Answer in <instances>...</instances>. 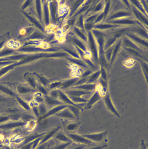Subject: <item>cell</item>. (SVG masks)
<instances>
[{
	"label": "cell",
	"mask_w": 148,
	"mask_h": 149,
	"mask_svg": "<svg viewBox=\"0 0 148 149\" xmlns=\"http://www.w3.org/2000/svg\"><path fill=\"white\" fill-rule=\"evenodd\" d=\"M64 133L74 143L84 144L88 146H92L100 144L95 143L83 136L81 135H78L75 133Z\"/></svg>",
	"instance_id": "6da1fadb"
},
{
	"label": "cell",
	"mask_w": 148,
	"mask_h": 149,
	"mask_svg": "<svg viewBox=\"0 0 148 149\" xmlns=\"http://www.w3.org/2000/svg\"><path fill=\"white\" fill-rule=\"evenodd\" d=\"M64 132L67 133H75L81 124L78 120H65L62 121Z\"/></svg>",
	"instance_id": "7a4b0ae2"
},
{
	"label": "cell",
	"mask_w": 148,
	"mask_h": 149,
	"mask_svg": "<svg viewBox=\"0 0 148 149\" xmlns=\"http://www.w3.org/2000/svg\"><path fill=\"white\" fill-rule=\"evenodd\" d=\"M108 132L107 131L100 133L91 134H83V136L97 144L103 143V142L106 139Z\"/></svg>",
	"instance_id": "3957f363"
},
{
	"label": "cell",
	"mask_w": 148,
	"mask_h": 149,
	"mask_svg": "<svg viewBox=\"0 0 148 149\" xmlns=\"http://www.w3.org/2000/svg\"><path fill=\"white\" fill-rule=\"evenodd\" d=\"M44 102L48 110L56 106L65 104L58 99L53 98L48 95H43Z\"/></svg>",
	"instance_id": "277c9868"
},
{
	"label": "cell",
	"mask_w": 148,
	"mask_h": 149,
	"mask_svg": "<svg viewBox=\"0 0 148 149\" xmlns=\"http://www.w3.org/2000/svg\"><path fill=\"white\" fill-rule=\"evenodd\" d=\"M67 107V105L63 104L55 107L48 110L46 113L43 116L40 117L37 121V123L40 120L47 118L52 115H55L56 113Z\"/></svg>",
	"instance_id": "5b68a950"
},
{
	"label": "cell",
	"mask_w": 148,
	"mask_h": 149,
	"mask_svg": "<svg viewBox=\"0 0 148 149\" xmlns=\"http://www.w3.org/2000/svg\"><path fill=\"white\" fill-rule=\"evenodd\" d=\"M61 127V126L58 125L47 132L43 136L42 139L39 141L38 146L52 138L56 132L60 130Z\"/></svg>",
	"instance_id": "8992f818"
},
{
	"label": "cell",
	"mask_w": 148,
	"mask_h": 149,
	"mask_svg": "<svg viewBox=\"0 0 148 149\" xmlns=\"http://www.w3.org/2000/svg\"><path fill=\"white\" fill-rule=\"evenodd\" d=\"M54 115L67 120H78L67 107L61 110Z\"/></svg>",
	"instance_id": "52a82bcc"
},
{
	"label": "cell",
	"mask_w": 148,
	"mask_h": 149,
	"mask_svg": "<svg viewBox=\"0 0 148 149\" xmlns=\"http://www.w3.org/2000/svg\"><path fill=\"white\" fill-rule=\"evenodd\" d=\"M80 78L76 77L63 80L62 84L58 89L62 90H66L72 86Z\"/></svg>",
	"instance_id": "ba28073f"
},
{
	"label": "cell",
	"mask_w": 148,
	"mask_h": 149,
	"mask_svg": "<svg viewBox=\"0 0 148 149\" xmlns=\"http://www.w3.org/2000/svg\"><path fill=\"white\" fill-rule=\"evenodd\" d=\"M52 138L56 141L67 143L72 141V140L67 136L64 132L59 131L54 135Z\"/></svg>",
	"instance_id": "9c48e42d"
},
{
	"label": "cell",
	"mask_w": 148,
	"mask_h": 149,
	"mask_svg": "<svg viewBox=\"0 0 148 149\" xmlns=\"http://www.w3.org/2000/svg\"><path fill=\"white\" fill-rule=\"evenodd\" d=\"M58 100L65 104L72 105L82 109L76 104L74 103L64 91L60 90Z\"/></svg>",
	"instance_id": "30bf717a"
},
{
	"label": "cell",
	"mask_w": 148,
	"mask_h": 149,
	"mask_svg": "<svg viewBox=\"0 0 148 149\" xmlns=\"http://www.w3.org/2000/svg\"><path fill=\"white\" fill-rule=\"evenodd\" d=\"M63 91L68 96L79 97H81L82 95L88 93V92L86 91L76 89L70 88Z\"/></svg>",
	"instance_id": "8fae6325"
},
{
	"label": "cell",
	"mask_w": 148,
	"mask_h": 149,
	"mask_svg": "<svg viewBox=\"0 0 148 149\" xmlns=\"http://www.w3.org/2000/svg\"><path fill=\"white\" fill-rule=\"evenodd\" d=\"M50 81L47 87L49 91L59 88L62 84L63 80L58 78L50 79Z\"/></svg>",
	"instance_id": "7c38bea8"
},
{
	"label": "cell",
	"mask_w": 148,
	"mask_h": 149,
	"mask_svg": "<svg viewBox=\"0 0 148 149\" xmlns=\"http://www.w3.org/2000/svg\"><path fill=\"white\" fill-rule=\"evenodd\" d=\"M32 74L36 77L37 81L47 88L50 81V79H48L41 74L36 72H34Z\"/></svg>",
	"instance_id": "4fadbf2b"
},
{
	"label": "cell",
	"mask_w": 148,
	"mask_h": 149,
	"mask_svg": "<svg viewBox=\"0 0 148 149\" xmlns=\"http://www.w3.org/2000/svg\"><path fill=\"white\" fill-rule=\"evenodd\" d=\"M67 105V108L75 116L77 120L79 121L81 110H82V109L73 105L70 104Z\"/></svg>",
	"instance_id": "5bb4252c"
},
{
	"label": "cell",
	"mask_w": 148,
	"mask_h": 149,
	"mask_svg": "<svg viewBox=\"0 0 148 149\" xmlns=\"http://www.w3.org/2000/svg\"><path fill=\"white\" fill-rule=\"evenodd\" d=\"M27 80L32 88L36 90L37 81L33 74H29L26 77Z\"/></svg>",
	"instance_id": "9a60e30c"
},
{
	"label": "cell",
	"mask_w": 148,
	"mask_h": 149,
	"mask_svg": "<svg viewBox=\"0 0 148 149\" xmlns=\"http://www.w3.org/2000/svg\"><path fill=\"white\" fill-rule=\"evenodd\" d=\"M56 141V144L52 149H66L73 142L71 141L67 143Z\"/></svg>",
	"instance_id": "2e32d148"
},
{
	"label": "cell",
	"mask_w": 148,
	"mask_h": 149,
	"mask_svg": "<svg viewBox=\"0 0 148 149\" xmlns=\"http://www.w3.org/2000/svg\"><path fill=\"white\" fill-rule=\"evenodd\" d=\"M36 90L38 92L41 93L43 95H48L49 91L46 88L38 82L37 84Z\"/></svg>",
	"instance_id": "e0dca14e"
},
{
	"label": "cell",
	"mask_w": 148,
	"mask_h": 149,
	"mask_svg": "<svg viewBox=\"0 0 148 149\" xmlns=\"http://www.w3.org/2000/svg\"><path fill=\"white\" fill-rule=\"evenodd\" d=\"M68 96L72 101L76 104L86 102L87 101L86 100L84 99L81 97L73 96Z\"/></svg>",
	"instance_id": "ac0fdd59"
},
{
	"label": "cell",
	"mask_w": 148,
	"mask_h": 149,
	"mask_svg": "<svg viewBox=\"0 0 148 149\" xmlns=\"http://www.w3.org/2000/svg\"><path fill=\"white\" fill-rule=\"evenodd\" d=\"M33 99L34 102L37 104L44 102L43 95L39 92H37L34 95Z\"/></svg>",
	"instance_id": "d6986e66"
},
{
	"label": "cell",
	"mask_w": 148,
	"mask_h": 149,
	"mask_svg": "<svg viewBox=\"0 0 148 149\" xmlns=\"http://www.w3.org/2000/svg\"><path fill=\"white\" fill-rule=\"evenodd\" d=\"M87 146L85 144L73 142L66 149H84Z\"/></svg>",
	"instance_id": "ffe728a7"
},
{
	"label": "cell",
	"mask_w": 148,
	"mask_h": 149,
	"mask_svg": "<svg viewBox=\"0 0 148 149\" xmlns=\"http://www.w3.org/2000/svg\"><path fill=\"white\" fill-rule=\"evenodd\" d=\"M38 107L40 115V117L45 115L48 111L46 106L44 103L38 104Z\"/></svg>",
	"instance_id": "44dd1931"
},
{
	"label": "cell",
	"mask_w": 148,
	"mask_h": 149,
	"mask_svg": "<svg viewBox=\"0 0 148 149\" xmlns=\"http://www.w3.org/2000/svg\"><path fill=\"white\" fill-rule=\"evenodd\" d=\"M60 90L57 88L50 90L48 95L53 98L58 100Z\"/></svg>",
	"instance_id": "7402d4cb"
},
{
	"label": "cell",
	"mask_w": 148,
	"mask_h": 149,
	"mask_svg": "<svg viewBox=\"0 0 148 149\" xmlns=\"http://www.w3.org/2000/svg\"><path fill=\"white\" fill-rule=\"evenodd\" d=\"M107 146V144L104 143L95 146H88L84 149H103Z\"/></svg>",
	"instance_id": "603a6c76"
},
{
	"label": "cell",
	"mask_w": 148,
	"mask_h": 149,
	"mask_svg": "<svg viewBox=\"0 0 148 149\" xmlns=\"http://www.w3.org/2000/svg\"><path fill=\"white\" fill-rule=\"evenodd\" d=\"M87 80V78L86 77L80 78L78 81L74 84L73 86H78L83 85L86 82Z\"/></svg>",
	"instance_id": "cb8c5ba5"
},
{
	"label": "cell",
	"mask_w": 148,
	"mask_h": 149,
	"mask_svg": "<svg viewBox=\"0 0 148 149\" xmlns=\"http://www.w3.org/2000/svg\"><path fill=\"white\" fill-rule=\"evenodd\" d=\"M32 109L34 114V115L37 118L38 120L40 117V115L38 107V105H35L33 106L32 108Z\"/></svg>",
	"instance_id": "d4e9b609"
},
{
	"label": "cell",
	"mask_w": 148,
	"mask_h": 149,
	"mask_svg": "<svg viewBox=\"0 0 148 149\" xmlns=\"http://www.w3.org/2000/svg\"><path fill=\"white\" fill-rule=\"evenodd\" d=\"M140 149V148H139V149Z\"/></svg>",
	"instance_id": "484cf974"
}]
</instances>
